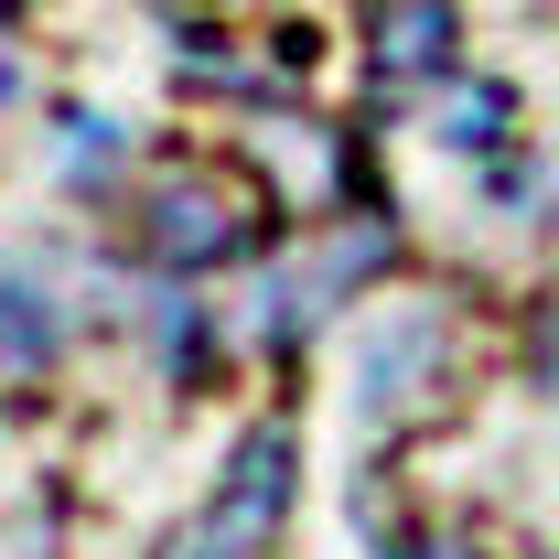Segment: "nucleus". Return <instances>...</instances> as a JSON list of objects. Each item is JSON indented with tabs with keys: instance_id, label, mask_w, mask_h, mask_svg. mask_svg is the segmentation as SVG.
<instances>
[{
	"instance_id": "nucleus-1",
	"label": "nucleus",
	"mask_w": 559,
	"mask_h": 559,
	"mask_svg": "<svg viewBox=\"0 0 559 559\" xmlns=\"http://www.w3.org/2000/svg\"><path fill=\"white\" fill-rule=\"evenodd\" d=\"M248 237H259V194H248L226 162H173V173H151V194H140V248L173 280L226 270Z\"/></svg>"
},
{
	"instance_id": "nucleus-2",
	"label": "nucleus",
	"mask_w": 559,
	"mask_h": 559,
	"mask_svg": "<svg viewBox=\"0 0 559 559\" xmlns=\"http://www.w3.org/2000/svg\"><path fill=\"white\" fill-rule=\"evenodd\" d=\"M280 516H290V430L259 419V430L226 452V474H215V495H205V516H194V538H183V559H259L280 538Z\"/></svg>"
},
{
	"instance_id": "nucleus-3",
	"label": "nucleus",
	"mask_w": 559,
	"mask_h": 559,
	"mask_svg": "<svg viewBox=\"0 0 559 559\" xmlns=\"http://www.w3.org/2000/svg\"><path fill=\"white\" fill-rule=\"evenodd\" d=\"M430 366H441V323H430V312H377L366 345H355V419H366V430L409 419Z\"/></svg>"
},
{
	"instance_id": "nucleus-4",
	"label": "nucleus",
	"mask_w": 559,
	"mask_h": 559,
	"mask_svg": "<svg viewBox=\"0 0 559 559\" xmlns=\"http://www.w3.org/2000/svg\"><path fill=\"white\" fill-rule=\"evenodd\" d=\"M377 66L419 86V75H463V11L452 0H388L377 11Z\"/></svg>"
},
{
	"instance_id": "nucleus-5",
	"label": "nucleus",
	"mask_w": 559,
	"mask_h": 559,
	"mask_svg": "<svg viewBox=\"0 0 559 559\" xmlns=\"http://www.w3.org/2000/svg\"><path fill=\"white\" fill-rule=\"evenodd\" d=\"M66 355V312L44 280H0V388H44Z\"/></svg>"
},
{
	"instance_id": "nucleus-6",
	"label": "nucleus",
	"mask_w": 559,
	"mask_h": 559,
	"mask_svg": "<svg viewBox=\"0 0 559 559\" xmlns=\"http://www.w3.org/2000/svg\"><path fill=\"white\" fill-rule=\"evenodd\" d=\"M506 130H516V97H506L495 75H452V86H441V140H452V151L495 162V151H506Z\"/></svg>"
},
{
	"instance_id": "nucleus-7",
	"label": "nucleus",
	"mask_w": 559,
	"mask_h": 559,
	"mask_svg": "<svg viewBox=\"0 0 559 559\" xmlns=\"http://www.w3.org/2000/svg\"><path fill=\"white\" fill-rule=\"evenodd\" d=\"M377 559H485V549H474V538H419L399 516H377Z\"/></svg>"
},
{
	"instance_id": "nucleus-8",
	"label": "nucleus",
	"mask_w": 559,
	"mask_h": 559,
	"mask_svg": "<svg viewBox=\"0 0 559 559\" xmlns=\"http://www.w3.org/2000/svg\"><path fill=\"white\" fill-rule=\"evenodd\" d=\"M538 366H559V323H549V355H538Z\"/></svg>"
}]
</instances>
